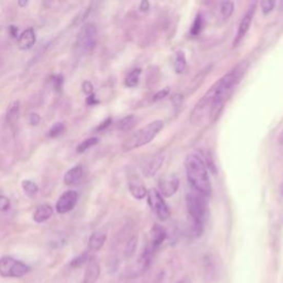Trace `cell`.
Instances as JSON below:
<instances>
[{"label":"cell","instance_id":"6da1fadb","mask_svg":"<svg viewBox=\"0 0 283 283\" xmlns=\"http://www.w3.org/2000/svg\"><path fill=\"white\" fill-rule=\"evenodd\" d=\"M247 67V62H240L227 74L220 77L219 81L216 82L207 93L201 97V100L196 104L192 114H190V122L197 124L201 122L205 116L208 114L209 116L217 115L219 109L223 108L225 101L227 100V97L235 90L237 84L246 73Z\"/></svg>","mask_w":283,"mask_h":283},{"label":"cell","instance_id":"7a4b0ae2","mask_svg":"<svg viewBox=\"0 0 283 283\" xmlns=\"http://www.w3.org/2000/svg\"><path fill=\"white\" fill-rule=\"evenodd\" d=\"M187 179L196 193L204 197L211 195V183L208 176L207 165L198 152L190 153L185 159Z\"/></svg>","mask_w":283,"mask_h":283},{"label":"cell","instance_id":"3957f363","mask_svg":"<svg viewBox=\"0 0 283 283\" xmlns=\"http://www.w3.org/2000/svg\"><path fill=\"white\" fill-rule=\"evenodd\" d=\"M186 206L190 217L193 218L196 233L197 235H200L209 215L206 197L196 193L195 190L194 192L187 193Z\"/></svg>","mask_w":283,"mask_h":283},{"label":"cell","instance_id":"277c9868","mask_svg":"<svg viewBox=\"0 0 283 283\" xmlns=\"http://www.w3.org/2000/svg\"><path fill=\"white\" fill-rule=\"evenodd\" d=\"M163 127H164V122L161 119H156V121L151 122L127 138L123 145V148L125 151H132L147 145L156 137L157 134L163 130Z\"/></svg>","mask_w":283,"mask_h":283},{"label":"cell","instance_id":"5b68a950","mask_svg":"<svg viewBox=\"0 0 283 283\" xmlns=\"http://www.w3.org/2000/svg\"><path fill=\"white\" fill-rule=\"evenodd\" d=\"M29 272V267L12 257L0 259V275L4 278H21Z\"/></svg>","mask_w":283,"mask_h":283},{"label":"cell","instance_id":"8992f818","mask_svg":"<svg viewBox=\"0 0 283 283\" xmlns=\"http://www.w3.org/2000/svg\"><path fill=\"white\" fill-rule=\"evenodd\" d=\"M147 203L148 206L152 209L159 220L166 221L171 217V210H169L164 198L157 192L156 189H150L147 192Z\"/></svg>","mask_w":283,"mask_h":283},{"label":"cell","instance_id":"52a82bcc","mask_svg":"<svg viewBox=\"0 0 283 283\" xmlns=\"http://www.w3.org/2000/svg\"><path fill=\"white\" fill-rule=\"evenodd\" d=\"M97 45V30L94 24H88L79 34V46L83 51L92 52Z\"/></svg>","mask_w":283,"mask_h":283},{"label":"cell","instance_id":"ba28073f","mask_svg":"<svg viewBox=\"0 0 283 283\" xmlns=\"http://www.w3.org/2000/svg\"><path fill=\"white\" fill-rule=\"evenodd\" d=\"M77 198H79V195H77L76 192H74V190H68V192L63 194L59 198V200L56 201V211H58L59 214H67V212L71 211L76 205Z\"/></svg>","mask_w":283,"mask_h":283},{"label":"cell","instance_id":"9c48e42d","mask_svg":"<svg viewBox=\"0 0 283 283\" xmlns=\"http://www.w3.org/2000/svg\"><path fill=\"white\" fill-rule=\"evenodd\" d=\"M165 161V154L164 153H159L157 155H155V156L148 158L147 160L144 161L143 166H141V172H143L144 176L147 177V178H151V177L155 176L158 171L160 169V167L163 166Z\"/></svg>","mask_w":283,"mask_h":283},{"label":"cell","instance_id":"30bf717a","mask_svg":"<svg viewBox=\"0 0 283 283\" xmlns=\"http://www.w3.org/2000/svg\"><path fill=\"white\" fill-rule=\"evenodd\" d=\"M256 5L257 3H253L250 8L248 9V11L246 12V15L242 17L241 21H240L239 27H238V31H237V35L235 40H233V46H237L240 41L242 40V38L247 34V32L249 31L250 26L252 23V18L254 15V10H256Z\"/></svg>","mask_w":283,"mask_h":283},{"label":"cell","instance_id":"8fae6325","mask_svg":"<svg viewBox=\"0 0 283 283\" xmlns=\"http://www.w3.org/2000/svg\"><path fill=\"white\" fill-rule=\"evenodd\" d=\"M158 188H159L158 193L161 196L167 198L172 197L177 193V190L179 188V179L174 175L163 177L158 183Z\"/></svg>","mask_w":283,"mask_h":283},{"label":"cell","instance_id":"7c38bea8","mask_svg":"<svg viewBox=\"0 0 283 283\" xmlns=\"http://www.w3.org/2000/svg\"><path fill=\"white\" fill-rule=\"evenodd\" d=\"M129 189L132 196L136 199H144L147 196V189L144 185V183L136 174L129 175Z\"/></svg>","mask_w":283,"mask_h":283},{"label":"cell","instance_id":"4fadbf2b","mask_svg":"<svg viewBox=\"0 0 283 283\" xmlns=\"http://www.w3.org/2000/svg\"><path fill=\"white\" fill-rule=\"evenodd\" d=\"M101 269L95 259H91L88 264L86 273H84L83 283H96V281L100 278Z\"/></svg>","mask_w":283,"mask_h":283},{"label":"cell","instance_id":"5bb4252c","mask_svg":"<svg viewBox=\"0 0 283 283\" xmlns=\"http://www.w3.org/2000/svg\"><path fill=\"white\" fill-rule=\"evenodd\" d=\"M166 231L159 225H154L151 231V247L154 250H156L160 245L165 241Z\"/></svg>","mask_w":283,"mask_h":283},{"label":"cell","instance_id":"9a60e30c","mask_svg":"<svg viewBox=\"0 0 283 283\" xmlns=\"http://www.w3.org/2000/svg\"><path fill=\"white\" fill-rule=\"evenodd\" d=\"M35 44V33L33 29L29 28V29L25 30L19 37L18 47L20 50H29Z\"/></svg>","mask_w":283,"mask_h":283},{"label":"cell","instance_id":"2e32d148","mask_svg":"<svg viewBox=\"0 0 283 283\" xmlns=\"http://www.w3.org/2000/svg\"><path fill=\"white\" fill-rule=\"evenodd\" d=\"M53 215V208L49 204L40 205V206L35 209L33 214V220L38 224H42L50 219Z\"/></svg>","mask_w":283,"mask_h":283},{"label":"cell","instance_id":"e0dca14e","mask_svg":"<svg viewBox=\"0 0 283 283\" xmlns=\"http://www.w3.org/2000/svg\"><path fill=\"white\" fill-rule=\"evenodd\" d=\"M106 241V232L103 230H97L92 233L89 240V249L91 251H98L104 246Z\"/></svg>","mask_w":283,"mask_h":283},{"label":"cell","instance_id":"ac0fdd59","mask_svg":"<svg viewBox=\"0 0 283 283\" xmlns=\"http://www.w3.org/2000/svg\"><path fill=\"white\" fill-rule=\"evenodd\" d=\"M82 176H83L82 166L80 165L74 166L73 168H71L70 171H68L67 174L65 175V184L68 186H72L82 178Z\"/></svg>","mask_w":283,"mask_h":283},{"label":"cell","instance_id":"d6986e66","mask_svg":"<svg viewBox=\"0 0 283 283\" xmlns=\"http://www.w3.org/2000/svg\"><path fill=\"white\" fill-rule=\"evenodd\" d=\"M187 66V61H186V55L183 51H178L176 53L175 56V62H174V67H175V71L178 74L183 73L184 71H185Z\"/></svg>","mask_w":283,"mask_h":283},{"label":"cell","instance_id":"ffe728a7","mask_svg":"<svg viewBox=\"0 0 283 283\" xmlns=\"http://www.w3.org/2000/svg\"><path fill=\"white\" fill-rule=\"evenodd\" d=\"M141 70L140 69H134L131 72L127 74L126 79H125V86L129 88H134L136 87L138 82H139V77H140Z\"/></svg>","mask_w":283,"mask_h":283},{"label":"cell","instance_id":"44dd1931","mask_svg":"<svg viewBox=\"0 0 283 283\" xmlns=\"http://www.w3.org/2000/svg\"><path fill=\"white\" fill-rule=\"evenodd\" d=\"M19 111H20V103L19 101H15L12 102L10 105L8 110H7V113H6V117H7V121L8 122H15L18 115H19Z\"/></svg>","mask_w":283,"mask_h":283},{"label":"cell","instance_id":"7402d4cb","mask_svg":"<svg viewBox=\"0 0 283 283\" xmlns=\"http://www.w3.org/2000/svg\"><path fill=\"white\" fill-rule=\"evenodd\" d=\"M135 124H136V117L134 115H127L118 122V129L123 132H126L132 130L133 127L135 126Z\"/></svg>","mask_w":283,"mask_h":283},{"label":"cell","instance_id":"603a6c76","mask_svg":"<svg viewBox=\"0 0 283 283\" xmlns=\"http://www.w3.org/2000/svg\"><path fill=\"white\" fill-rule=\"evenodd\" d=\"M98 143V138L97 137H90L88 139H84L83 141H81V144L77 146L76 151L77 153H84L86 151H88L89 148H91L92 146H94Z\"/></svg>","mask_w":283,"mask_h":283},{"label":"cell","instance_id":"cb8c5ba5","mask_svg":"<svg viewBox=\"0 0 283 283\" xmlns=\"http://www.w3.org/2000/svg\"><path fill=\"white\" fill-rule=\"evenodd\" d=\"M235 9V4L232 2H224L220 4V13L224 19H228Z\"/></svg>","mask_w":283,"mask_h":283},{"label":"cell","instance_id":"d4e9b609","mask_svg":"<svg viewBox=\"0 0 283 283\" xmlns=\"http://www.w3.org/2000/svg\"><path fill=\"white\" fill-rule=\"evenodd\" d=\"M23 189H24V192L29 197H33L35 194L38 193L37 184L31 181V180H24L23 181Z\"/></svg>","mask_w":283,"mask_h":283},{"label":"cell","instance_id":"484cf974","mask_svg":"<svg viewBox=\"0 0 283 283\" xmlns=\"http://www.w3.org/2000/svg\"><path fill=\"white\" fill-rule=\"evenodd\" d=\"M91 6L87 7V8H84L80 13H77V16H75V18L73 19V23L72 25L73 26H79L81 25L84 20H86L88 18V16L90 15V12H91Z\"/></svg>","mask_w":283,"mask_h":283},{"label":"cell","instance_id":"4316f807","mask_svg":"<svg viewBox=\"0 0 283 283\" xmlns=\"http://www.w3.org/2000/svg\"><path fill=\"white\" fill-rule=\"evenodd\" d=\"M136 245H137V239L136 237H132L129 242H127L126 245V248H125V257L126 258H131L134 252H135L136 250Z\"/></svg>","mask_w":283,"mask_h":283},{"label":"cell","instance_id":"83f0119b","mask_svg":"<svg viewBox=\"0 0 283 283\" xmlns=\"http://www.w3.org/2000/svg\"><path fill=\"white\" fill-rule=\"evenodd\" d=\"M63 132H65V125H63L62 123H55L51 127V130L49 131V136L58 137L61 135V134H63Z\"/></svg>","mask_w":283,"mask_h":283},{"label":"cell","instance_id":"f1b7e54d","mask_svg":"<svg viewBox=\"0 0 283 283\" xmlns=\"http://www.w3.org/2000/svg\"><path fill=\"white\" fill-rule=\"evenodd\" d=\"M201 28H203V18L200 15H197L192 28H190V33L193 35H197L201 31Z\"/></svg>","mask_w":283,"mask_h":283},{"label":"cell","instance_id":"f546056e","mask_svg":"<svg viewBox=\"0 0 283 283\" xmlns=\"http://www.w3.org/2000/svg\"><path fill=\"white\" fill-rule=\"evenodd\" d=\"M275 6V2H272V0H265V2L260 3V7L261 10L265 13V15H268V13H270Z\"/></svg>","mask_w":283,"mask_h":283},{"label":"cell","instance_id":"4dcf8cb0","mask_svg":"<svg viewBox=\"0 0 283 283\" xmlns=\"http://www.w3.org/2000/svg\"><path fill=\"white\" fill-rule=\"evenodd\" d=\"M10 208V200L6 196L0 195V211H7Z\"/></svg>","mask_w":283,"mask_h":283},{"label":"cell","instance_id":"1f68e13d","mask_svg":"<svg viewBox=\"0 0 283 283\" xmlns=\"http://www.w3.org/2000/svg\"><path fill=\"white\" fill-rule=\"evenodd\" d=\"M168 93H169V88H165L164 90H160V91L157 92L156 94H155V95L153 96V101H154V102H157V101L161 100V98L166 97Z\"/></svg>","mask_w":283,"mask_h":283},{"label":"cell","instance_id":"d6a6232c","mask_svg":"<svg viewBox=\"0 0 283 283\" xmlns=\"http://www.w3.org/2000/svg\"><path fill=\"white\" fill-rule=\"evenodd\" d=\"M84 261H87V254L86 253L82 254V256H80V257L75 258L72 261V262H71V266H72V267H79V266H81L84 262Z\"/></svg>","mask_w":283,"mask_h":283},{"label":"cell","instance_id":"836d02e7","mask_svg":"<svg viewBox=\"0 0 283 283\" xmlns=\"http://www.w3.org/2000/svg\"><path fill=\"white\" fill-rule=\"evenodd\" d=\"M82 89L84 91V93H87L89 95L93 93V86H92V83L89 81H86L82 84Z\"/></svg>","mask_w":283,"mask_h":283},{"label":"cell","instance_id":"e575fe53","mask_svg":"<svg viewBox=\"0 0 283 283\" xmlns=\"http://www.w3.org/2000/svg\"><path fill=\"white\" fill-rule=\"evenodd\" d=\"M111 123H112V118H111V117L106 118L105 121H103L100 125H98V126L96 127V130H97V131H104V130L106 129V127H109V126H110Z\"/></svg>","mask_w":283,"mask_h":283},{"label":"cell","instance_id":"d590c367","mask_svg":"<svg viewBox=\"0 0 283 283\" xmlns=\"http://www.w3.org/2000/svg\"><path fill=\"white\" fill-rule=\"evenodd\" d=\"M41 121V118L38 114H35V113H32V114H30L29 116V122L31 125H38Z\"/></svg>","mask_w":283,"mask_h":283},{"label":"cell","instance_id":"8d00e7d4","mask_svg":"<svg viewBox=\"0 0 283 283\" xmlns=\"http://www.w3.org/2000/svg\"><path fill=\"white\" fill-rule=\"evenodd\" d=\"M62 83H63V77H62L61 75L55 76L54 84H55V88H56V90H60V88H61V86H62Z\"/></svg>","mask_w":283,"mask_h":283},{"label":"cell","instance_id":"74e56055","mask_svg":"<svg viewBox=\"0 0 283 283\" xmlns=\"http://www.w3.org/2000/svg\"><path fill=\"white\" fill-rule=\"evenodd\" d=\"M148 8H150V3H148V2H141L140 3L139 9L141 11H146V10H148Z\"/></svg>","mask_w":283,"mask_h":283},{"label":"cell","instance_id":"f35d334b","mask_svg":"<svg viewBox=\"0 0 283 283\" xmlns=\"http://www.w3.org/2000/svg\"><path fill=\"white\" fill-rule=\"evenodd\" d=\"M87 103H88L89 105H92V104H95V103H97V101L95 100V96H94L93 94H91V95H89V97H88V100H87Z\"/></svg>","mask_w":283,"mask_h":283},{"label":"cell","instance_id":"ab89813d","mask_svg":"<svg viewBox=\"0 0 283 283\" xmlns=\"http://www.w3.org/2000/svg\"><path fill=\"white\" fill-rule=\"evenodd\" d=\"M9 29H10L11 35H12V37H13V38H15V37H16V35H17V28H16L15 26H10V27H9Z\"/></svg>","mask_w":283,"mask_h":283},{"label":"cell","instance_id":"60d3db41","mask_svg":"<svg viewBox=\"0 0 283 283\" xmlns=\"http://www.w3.org/2000/svg\"><path fill=\"white\" fill-rule=\"evenodd\" d=\"M176 283H190V281L187 278H184V279L179 280L178 282H176Z\"/></svg>","mask_w":283,"mask_h":283},{"label":"cell","instance_id":"b9f144b4","mask_svg":"<svg viewBox=\"0 0 283 283\" xmlns=\"http://www.w3.org/2000/svg\"><path fill=\"white\" fill-rule=\"evenodd\" d=\"M278 140H279V143H282V144H283V132L281 133V135L279 136V138H278Z\"/></svg>","mask_w":283,"mask_h":283},{"label":"cell","instance_id":"7bdbcfd3","mask_svg":"<svg viewBox=\"0 0 283 283\" xmlns=\"http://www.w3.org/2000/svg\"><path fill=\"white\" fill-rule=\"evenodd\" d=\"M19 5H21V6H25V5H28V2H25V3H19Z\"/></svg>","mask_w":283,"mask_h":283}]
</instances>
